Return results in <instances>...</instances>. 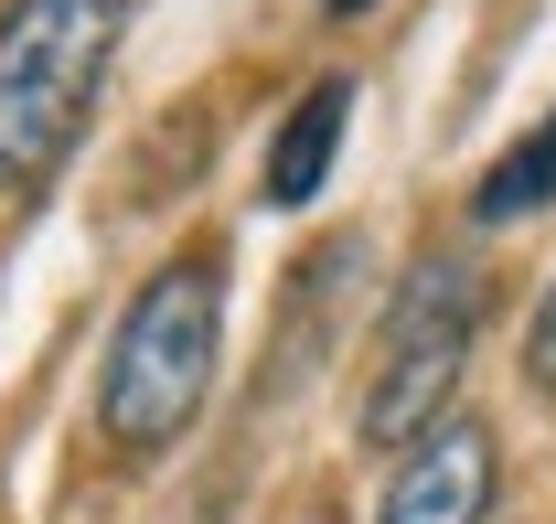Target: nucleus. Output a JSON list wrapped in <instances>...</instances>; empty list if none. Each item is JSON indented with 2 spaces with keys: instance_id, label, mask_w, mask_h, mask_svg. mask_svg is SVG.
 Listing matches in <instances>:
<instances>
[{
  "instance_id": "1",
  "label": "nucleus",
  "mask_w": 556,
  "mask_h": 524,
  "mask_svg": "<svg viewBox=\"0 0 556 524\" xmlns=\"http://www.w3.org/2000/svg\"><path fill=\"white\" fill-rule=\"evenodd\" d=\"M214 342H225V278L214 258H172L108 342V386H97V428L118 460H161L214 396Z\"/></svg>"
},
{
  "instance_id": "2",
  "label": "nucleus",
  "mask_w": 556,
  "mask_h": 524,
  "mask_svg": "<svg viewBox=\"0 0 556 524\" xmlns=\"http://www.w3.org/2000/svg\"><path fill=\"white\" fill-rule=\"evenodd\" d=\"M129 0H11L0 11V203L43 194L108 86Z\"/></svg>"
},
{
  "instance_id": "3",
  "label": "nucleus",
  "mask_w": 556,
  "mask_h": 524,
  "mask_svg": "<svg viewBox=\"0 0 556 524\" xmlns=\"http://www.w3.org/2000/svg\"><path fill=\"white\" fill-rule=\"evenodd\" d=\"M471 332H482V278H471L460 258L407 267L396 311H386V332H375V386H364V407H353L364 450H417V439L439 428V407H450L460 364H471Z\"/></svg>"
},
{
  "instance_id": "4",
  "label": "nucleus",
  "mask_w": 556,
  "mask_h": 524,
  "mask_svg": "<svg viewBox=\"0 0 556 524\" xmlns=\"http://www.w3.org/2000/svg\"><path fill=\"white\" fill-rule=\"evenodd\" d=\"M492 428L471 417H439L407 460H396V482H386V514L375 524H482L492 514Z\"/></svg>"
},
{
  "instance_id": "5",
  "label": "nucleus",
  "mask_w": 556,
  "mask_h": 524,
  "mask_svg": "<svg viewBox=\"0 0 556 524\" xmlns=\"http://www.w3.org/2000/svg\"><path fill=\"white\" fill-rule=\"evenodd\" d=\"M343 118H353V75L300 86L289 129L268 139V203H278V214H300V203L321 194V172H332V150H343Z\"/></svg>"
},
{
  "instance_id": "6",
  "label": "nucleus",
  "mask_w": 556,
  "mask_h": 524,
  "mask_svg": "<svg viewBox=\"0 0 556 524\" xmlns=\"http://www.w3.org/2000/svg\"><path fill=\"white\" fill-rule=\"evenodd\" d=\"M535 203H556V118L525 139V150H503V161L482 172L471 214H482V225H514V214H535Z\"/></svg>"
},
{
  "instance_id": "7",
  "label": "nucleus",
  "mask_w": 556,
  "mask_h": 524,
  "mask_svg": "<svg viewBox=\"0 0 556 524\" xmlns=\"http://www.w3.org/2000/svg\"><path fill=\"white\" fill-rule=\"evenodd\" d=\"M525 375L556 396V289H546V311H535V332H525Z\"/></svg>"
},
{
  "instance_id": "8",
  "label": "nucleus",
  "mask_w": 556,
  "mask_h": 524,
  "mask_svg": "<svg viewBox=\"0 0 556 524\" xmlns=\"http://www.w3.org/2000/svg\"><path fill=\"white\" fill-rule=\"evenodd\" d=\"M321 11H375V0H321Z\"/></svg>"
}]
</instances>
